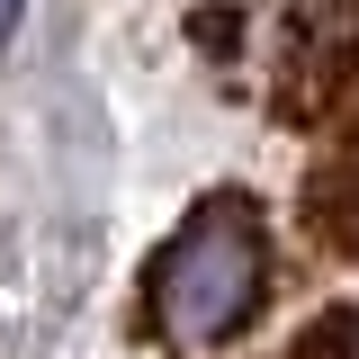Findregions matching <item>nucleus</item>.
<instances>
[{"mask_svg": "<svg viewBox=\"0 0 359 359\" xmlns=\"http://www.w3.org/2000/svg\"><path fill=\"white\" fill-rule=\"evenodd\" d=\"M287 359H359V306H323L306 332H297Z\"/></svg>", "mask_w": 359, "mask_h": 359, "instance_id": "obj_4", "label": "nucleus"}, {"mask_svg": "<svg viewBox=\"0 0 359 359\" xmlns=\"http://www.w3.org/2000/svg\"><path fill=\"white\" fill-rule=\"evenodd\" d=\"M297 72L306 90H287V126H351L359 117V9H314V27H297Z\"/></svg>", "mask_w": 359, "mask_h": 359, "instance_id": "obj_2", "label": "nucleus"}, {"mask_svg": "<svg viewBox=\"0 0 359 359\" xmlns=\"http://www.w3.org/2000/svg\"><path fill=\"white\" fill-rule=\"evenodd\" d=\"M351 126H359V117H351ZM297 216H306V243L323 252V261H359V135L332 144V153L306 171Z\"/></svg>", "mask_w": 359, "mask_h": 359, "instance_id": "obj_3", "label": "nucleus"}, {"mask_svg": "<svg viewBox=\"0 0 359 359\" xmlns=\"http://www.w3.org/2000/svg\"><path fill=\"white\" fill-rule=\"evenodd\" d=\"M18 18H27V0H0V45L18 36Z\"/></svg>", "mask_w": 359, "mask_h": 359, "instance_id": "obj_5", "label": "nucleus"}, {"mask_svg": "<svg viewBox=\"0 0 359 359\" xmlns=\"http://www.w3.org/2000/svg\"><path fill=\"white\" fill-rule=\"evenodd\" d=\"M269 297V243H261V207L243 198V189H216V198H198L180 233L162 243V261H153V314H162V332L189 341V351H216L233 341Z\"/></svg>", "mask_w": 359, "mask_h": 359, "instance_id": "obj_1", "label": "nucleus"}]
</instances>
